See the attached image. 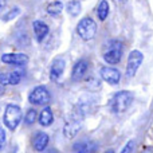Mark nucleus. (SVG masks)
Returning <instances> with one entry per match:
<instances>
[{
	"mask_svg": "<svg viewBox=\"0 0 153 153\" xmlns=\"http://www.w3.org/2000/svg\"><path fill=\"white\" fill-rule=\"evenodd\" d=\"M140 153H153V146H146V148H144Z\"/></svg>",
	"mask_w": 153,
	"mask_h": 153,
	"instance_id": "24",
	"label": "nucleus"
},
{
	"mask_svg": "<svg viewBox=\"0 0 153 153\" xmlns=\"http://www.w3.org/2000/svg\"><path fill=\"white\" fill-rule=\"evenodd\" d=\"M100 75L101 78L103 79L105 82L110 85H117L120 81H121V73L118 71L117 69L110 66H103L100 69Z\"/></svg>",
	"mask_w": 153,
	"mask_h": 153,
	"instance_id": "9",
	"label": "nucleus"
},
{
	"mask_svg": "<svg viewBox=\"0 0 153 153\" xmlns=\"http://www.w3.org/2000/svg\"><path fill=\"white\" fill-rule=\"evenodd\" d=\"M65 67H66L65 59H62V58L54 59L53 63H51V67H50V78L53 79V81H58L62 76V74H63Z\"/></svg>",
	"mask_w": 153,
	"mask_h": 153,
	"instance_id": "14",
	"label": "nucleus"
},
{
	"mask_svg": "<svg viewBox=\"0 0 153 153\" xmlns=\"http://www.w3.org/2000/svg\"><path fill=\"white\" fill-rule=\"evenodd\" d=\"M143 61H144V55L141 51H138V50L130 51L129 56H128V65H126V75L129 78L136 75V73L140 69Z\"/></svg>",
	"mask_w": 153,
	"mask_h": 153,
	"instance_id": "7",
	"label": "nucleus"
},
{
	"mask_svg": "<svg viewBox=\"0 0 153 153\" xmlns=\"http://www.w3.org/2000/svg\"><path fill=\"white\" fill-rule=\"evenodd\" d=\"M38 120V113L35 109H28L26 113V116H24V122H26L27 125H32L35 121Z\"/></svg>",
	"mask_w": 153,
	"mask_h": 153,
	"instance_id": "20",
	"label": "nucleus"
},
{
	"mask_svg": "<svg viewBox=\"0 0 153 153\" xmlns=\"http://www.w3.org/2000/svg\"><path fill=\"white\" fill-rule=\"evenodd\" d=\"M122 51H124V45L120 40H109L103 51V59L110 65H116L121 59Z\"/></svg>",
	"mask_w": 153,
	"mask_h": 153,
	"instance_id": "4",
	"label": "nucleus"
},
{
	"mask_svg": "<svg viewBox=\"0 0 153 153\" xmlns=\"http://www.w3.org/2000/svg\"><path fill=\"white\" fill-rule=\"evenodd\" d=\"M109 10H110V7H109V3L106 1V0H102V1L98 4V8H97V15H98V19H100L101 22H103L106 18H108L109 15Z\"/></svg>",
	"mask_w": 153,
	"mask_h": 153,
	"instance_id": "17",
	"label": "nucleus"
},
{
	"mask_svg": "<svg viewBox=\"0 0 153 153\" xmlns=\"http://www.w3.org/2000/svg\"><path fill=\"white\" fill-rule=\"evenodd\" d=\"M38 121H39V124L42 125V126H50V125L53 124V121H54V114H53L51 108L46 106V108L39 113Z\"/></svg>",
	"mask_w": 153,
	"mask_h": 153,
	"instance_id": "15",
	"label": "nucleus"
},
{
	"mask_svg": "<svg viewBox=\"0 0 153 153\" xmlns=\"http://www.w3.org/2000/svg\"><path fill=\"white\" fill-rule=\"evenodd\" d=\"M5 141H7V137H5V132L1 126H0V151H3L5 145Z\"/></svg>",
	"mask_w": 153,
	"mask_h": 153,
	"instance_id": "23",
	"label": "nucleus"
},
{
	"mask_svg": "<svg viewBox=\"0 0 153 153\" xmlns=\"http://www.w3.org/2000/svg\"><path fill=\"white\" fill-rule=\"evenodd\" d=\"M1 62L5 65H11V66H24L28 63L30 58L28 55L22 53H8L1 55Z\"/></svg>",
	"mask_w": 153,
	"mask_h": 153,
	"instance_id": "8",
	"label": "nucleus"
},
{
	"mask_svg": "<svg viewBox=\"0 0 153 153\" xmlns=\"http://www.w3.org/2000/svg\"><path fill=\"white\" fill-rule=\"evenodd\" d=\"M81 8H82V5H81V1H79V0H70L66 5L67 12H69V15H71V16L78 15V13L81 12Z\"/></svg>",
	"mask_w": 153,
	"mask_h": 153,
	"instance_id": "19",
	"label": "nucleus"
},
{
	"mask_svg": "<svg viewBox=\"0 0 153 153\" xmlns=\"http://www.w3.org/2000/svg\"><path fill=\"white\" fill-rule=\"evenodd\" d=\"M50 91L46 86H36L30 91L28 94V101L32 105H47L50 102Z\"/></svg>",
	"mask_w": 153,
	"mask_h": 153,
	"instance_id": "6",
	"label": "nucleus"
},
{
	"mask_svg": "<svg viewBox=\"0 0 153 153\" xmlns=\"http://www.w3.org/2000/svg\"><path fill=\"white\" fill-rule=\"evenodd\" d=\"M7 76H8V85L15 86V85H18L19 82L23 79L24 71H23V70H15V71L7 73Z\"/></svg>",
	"mask_w": 153,
	"mask_h": 153,
	"instance_id": "16",
	"label": "nucleus"
},
{
	"mask_svg": "<svg viewBox=\"0 0 153 153\" xmlns=\"http://www.w3.org/2000/svg\"><path fill=\"white\" fill-rule=\"evenodd\" d=\"M8 86V76L7 73H0V94L4 91V87Z\"/></svg>",
	"mask_w": 153,
	"mask_h": 153,
	"instance_id": "22",
	"label": "nucleus"
},
{
	"mask_svg": "<svg viewBox=\"0 0 153 153\" xmlns=\"http://www.w3.org/2000/svg\"><path fill=\"white\" fill-rule=\"evenodd\" d=\"M46 153H58V151H56V149H54V148H51V149H48Z\"/></svg>",
	"mask_w": 153,
	"mask_h": 153,
	"instance_id": "25",
	"label": "nucleus"
},
{
	"mask_svg": "<svg viewBox=\"0 0 153 153\" xmlns=\"http://www.w3.org/2000/svg\"><path fill=\"white\" fill-rule=\"evenodd\" d=\"M133 93L128 91V90H121V91L116 93L113 98L110 100V110L114 114H121L129 109V106L133 102Z\"/></svg>",
	"mask_w": 153,
	"mask_h": 153,
	"instance_id": "2",
	"label": "nucleus"
},
{
	"mask_svg": "<svg viewBox=\"0 0 153 153\" xmlns=\"http://www.w3.org/2000/svg\"><path fill=\"white\" fill-rule=\"evenodd\" d=\"M87 69H89V62L86 59H79L78 62L74 65L73 67V71H71V79L73 81H81L82 78L86 74Z\"/></svg>",
	"mask_w": 153,
	"mask_h": 153,
	"instance_id": "13",
	"label": "nucleus"
},
{
	"mask_svg": "<svg viewBox=\"0 0 153 153\" xmlns=\"http://www.w3.org/2000/svg\"><path fill=\"white\" fill-rule=\"evenodd\" d=\"M98 149L97 143L91 140H81L74 144L73 151L74 153H95Z\"/></svg>",
	"mask_w": 153,
	"mask_h": 153,
	"instance_id": "10",
	"label": "nucleus"
},
{
	"mask_svg": "<svg viewBox=\"0 0 153 153\" xmlns=\"http://www.w3.org/2000/svg\"><path fill=\"white\" fill-rule=\"evenodd\" d=\"M48 141H50V137H48L47 133L38 132V133H35L34 138H32V146H34L35 151L43 152V151H46V149H47Z\"/></svg>",
	"mask_w": 153,
	"mask_h": 153,
	"instance_id": "11",
	"label": "nucleus"
},
{
	"mask_svg": "<svg viewBox=\"0 0 153 153\" xmlns=\"http://www.w3.org/2000/svg\"><path fill=\"white\" fill-rule=\"evenodd\" d=\"M105 153H114V152H113V149H109V151H106Z\"/></svg>",
	"mask_w": 153,
	"mask_h": 153,
	"instance_id": "26",
	"label": "nucleus"
},
{
	"mask_svg": "<svg viewBox=\"0 0 153 153\" xmlns=\"http://www.w3.org/2000/svg\"><path fill=\"white\" fill-rule=\"evenodd\" d=\"M32 30H34L35 39H36V42H39V43L45 40V38L47 36L48 31H50L48 26L42 20H35L34 23H32Z\"/></svg>",
	"mask_w": 153,
	"mask_h": 153,
	"instance_id": "12",
	"label": "nucleus"
},
{
	"mask_svg": "<svg viewBox=\"0 0 153 153\" xmlns=\"http://www.w3.org/2000/svg\"><path fill=\"white\" fill-rule=\"evenodd\" d=\"M62 10H63V3L62 1H53V3H50V4L46 7L47 13L48 15H51V16L59 15V13L62 12Z\"/></svg>",
	"mask_w": 153,
	"mask_h": 153,
	"instance_id": "18",
	"label": "nucleus"
},
{
	"mask_svg": "<svg viewBox=\"0 0 153 153\" xmlns=\"http://www.w3.org/2000/svg\"><path fill=\"white\" fill-rule=\"evenodd\" d=\"M118 1H120V3H125V1H126V0H118Z\"/></svg>",
	"mask_w": 153,
	"mask_h": 153,
	"instance_id": "27",
	"label": "nucleus"
},
{
	"mask_svg": "<svg viewBox=\"0 0 153 153\" xmlns=\"http://www.w3.org/2000/svg\"><path fill=\"white\" fill-rule=\"evenodd\" d=\"M22 118H23V114H22V109L19 105L10 103V105L5 106L3 122H4V125L10 130H15L19 126V124H20Z\"/></svg>",
	"mask_w": 153,
	"mask_h": 153,
	"instance_id": "3",
	"label": "nucleus"
},
{
	"mask_svg": "<svg viewBox=\"0 0 153 153\" xmlns=\"http://www.w3.org/2000/svg\"><path fill=\"white\" fill-rule=\"evenodd\" d=\"M76 32L83 40H90L95 36L97 34V23L93 18H83L76 26Z\"/></svg>",
	"mask_w": 153,
	"mask_h": 153,
	"instance_id": "5",
	"label": "nucleus"
},
{
	"mask_svg": "<svg viewBox=\"0 0 153 153\" xmlns=\"http://www.w3.org/2000/svg\"><path fill=\"white\" fill-rule=\"evenodd\" d=\"M20 13V10H19L18 7H15V8H12L11 11H8L7 13H5L4 16H3V20L4 22H8V20H12L13 18H16V16Z\"/></svg>",
	"mask_w": 153,
	"mask_h": 153,
	"instance_id": "21",
	"label": "nucleus"
},
{
	"mask_svg": "<svg viewBox=\"0 0 153 153\" xmlns=\"http://www.w3.org/2000/svg\"><path fill=\"white\" fill-rule=\"evenodd\" d=\"M85 114H86L85 106L76 105L74 108V110L69 116L63 128V133L67 138H73L78 134V132L81 130V126H82V121L85 118Z\"/></svg>",
	"mask_w": 153,
	"mask_h": 153,
	"instance_id": "1",
	"label": "nucleus"
}]
</instances>
